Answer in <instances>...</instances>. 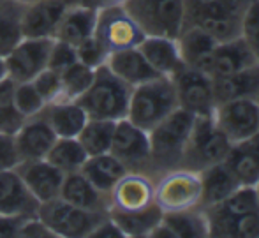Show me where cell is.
<instances>
[{"label":"cell","mask_w":259,"mask_h":238,"mask_svg":"<svg viewBox=\"0 0 259 238\" xmlns=\"http://www.w3.org/2000/svg\"><path fill=\"white\" fill-rule=\"evenodd\" d=\"M240 37L252 53L256 64H259V0H250L242 16Z\"/></svg>","instance_id":"74e56055"},{"label":"cell","mask_w":259,"mask_h":238,"mask_svg":"<svg viewBox=\"0 0 259 238\" xmlns=\"http://www.w3.org/2000/svg\"><path fill=\"white\" fill-rule=\"evenodd\" d=\"M199 177H201V205L206 208L219 205L236 187H240L238 180L229 171L224 161L201 170Z\"/></svg>","instance_id":"83f0119b"},{"label":"cell","mask_w":259,"mask_h":238,"mask_svg":"<svg viewBox=\"0 0 259 238\" xmlns=\"http://www.w3.org/2000/svg\"><path fill=\"white\" fill-rule=\"evenodd\" d=\"M155 180L141 171H127L109 192V210L138 212L154 205Z\"/></svg>","instance_id":"4fadbf2b"},{"label":"cell","mask_w":259,"mask_h":238,"mask_svg":"<svg viewBox=\"0 0 259 238\" xmlns=\"http://www.w3.org/2000/svg\"><path fill=\"white\" fill-rule=\"evenodd\" d=\"M116 122L113 120H101V118H89L83 129L79 131L78 141L81 143L87 155H97V153L109 152L113 141Z\"/></svg>","instance_id":"1f68e13d"},{"label":"cell","mask_w":259,"mask_h":238,"mask_svg":"<svg viewBox=\"0 0 259 238\" xmlns=\"http://www.w3.org/2000/svg\"><path fill=\"white\" fill-rule=\"evenodd\" d=\"M254 189H256V194H257V203H259V180H257V184L254 185Z\"/></svg>","instance_id":"681fc988"},{"label":"cell","mask_w":259,"mask_h":238,"mask_svg":"<svg viewBox=\"0 0 259 238\" xmlns=\"http://www.w3.org/2000/svg\"><path fill=\"white\" fill-rule=\"evenodd\" d=\"M208 208H211L217 214L229 219L240 217V215L250 214V212H257L259 203H257L256 189H254V185H240L226 200H222L219 205H213V207H208Z\"/></svg>","instance_id":"836d02e7"},{"label":"cell","mask_w":259,"mask_h":238,"mask_svg":"<svg viewBox=\"0 0 259 238\" xmlns=\"http://www.w3.org/2000/svg\"><path fill=\"white\" fill-rule=\"evenodd\" d=\"M74 62H78L76 46L69 45L65 41H60V39H53L50 57H48V67L55 69L57 72H62L67 67H71Z\"/></svg>","instance_id":"60d3db41"},{"label":"cell","mask_w":259,"mask_h":238,"mask_svg":"<svg viewBox=\"0 0 259 238\" xmlns=\"http://www.w3.org/2000/svg\"><path fill=\"white\" fill-rule=\"evenodd\" d=\"M13 136L20 161L46 159L50 148L57 140V134L53 133L42 113L25 118Z\"/></svg>","instance_id":"5bb4252c"},{"label":"cell","mask_w":259,"mask_h":238,"mask_svg":"<svg viewBox=\"0 0 259 238\" xmlns=\"http://www.w3.org/2000/svg\"><path fill=\"white\" fill-rule=\"evenodd\" d=\"M215 101L224 102L231 99H257L259 95V64H252L249 67L236 71L233 74L222 76L213 80Z\"/></svg>","instance_id":"d4e9b609"},{"label":"cell","mask_w":259,"mask_h":238,"mask_svg":"<svg viewBox=\"0 0 259 238\" xmlns=\"http://www.w3.org/2000/svg\"><path fill=\"white\" fill-rule=\"evenodd\" d=\"M97 20V9L89 4L76 0L67 7L57 27L53 39H60L72 46H78L87 37L94 35Z\"/></svg>","instance_id":"ffe728a7"},{"label":"cell","mask_w":259,"mask_h":238,"mask_svg":"<svg viewBox=\"0 0 259 238\" xmlns=\"http://www.w3.org/2000/svg\"><path fill=\"white\" fill-rule=\"evenodd\" d=\"M224 164L229 168L240 185H256L259 180V159L249 143H235L229 148Z\"/></svg>","instance_id":"f546056e"},{"label":"cell","mask_w":259,"mask_h":238,"mask_svg":"<svg viewBox=\"0 0 259 238\" xmlns=\"http://www.w3.org/2000/svg\"><path fill=\"white\" fill-rule=\"evenodd\" d=\"M96 69L87 67L81 62H74L71 67L60 72L62 78V99L60 101H78L94 80Z\"/></svg>","instance_id":"e575fe53"},{"label":"cell","mask_w":259,"mask_h":238,"mask_svg":"<svg viewBox=\"0 0 259 238\" xmlns=\"http://www.w3.org/2000/svg\"><path fill=\"white\" fill-rule=\"evenodd\" d=\"M0 2H2V0H0Z\"/></svg>","instance_id":"816d5d0a"},{"label":"cell","mask_w":259,"mask_h":238,"mask_svg":"<svg viewBox=\"0 0 259 238\" xmlns=\"http://www.w3.org/2000/svg\"><path fill=\"white\" fill-rule=\"evenodd\" d=\"M79 171L101 192L109 194L111 189L116 185V182L127 173V168L111 152H104L87 157L85 164H83Z\"/></svg>","instance_id":"4316f807"},{"label":"cell","mask_w":259,"mask_h":238,"mask_svg":"<svg viewBox=\"0 0 259 238\" xmlns=\"http://www.w3.org/2000/svg\"><path fill=\"white\" fill-rule=\"evenodd\" d=\"M94 37L109 53L127 48H136L145 34L123 6H106L97 9Z\"/></svg>","instance_id":"ba28073f"},{"label":"cell","mask_w":259,"mask_h":238,"mask_svg":"<svg viewBox=\"0 0 259 238\" xmlns=\"http://www.w3.org/2000/svg\"><path fill=\"white\" fill-rule=\"evenodd\" d=\"M74 2L76 0H35L34 4L23 7V37L53 39L64 13Z\"/></svg>","instance_id":"9a60e30c"},{"label":"cell","mask_w":259,"mask_h":238,"mask_svg":"<svg viewBox=\"0 0 259 238\" xmlns=\"http://www.w3.org/2000/svg\"><path fill=\"white\" fill-rule=\"evenodd\" d=\"M87 157L89 155L83 150L78 138H57L53 146L50 148L48 155H46V161L52 163L64 175H67L81 170Z\"/></svg>","instance_id":"4dcf8cb0"},{"label":"cell","mask_w":259,"mask_h":238,"mask_svg":"<svg viewBox=\"0 0 259 238\" xmlns=\"http://www.w3.org/2000/svg\"><path fill=\"white\" fill-rule=\"evenodd\" d=\"M13 102H14L16 111L20 113L23 118L39 115V113H42V109H45V106H46L45 99L39 95L35 87L32 85V82L14 83Z\"/></svg>","instance_id":"d590c367"},{"label":"cell","mask_w":259,"mask_h":238,"mask_svg":"<svg viewBox=\"0 0 259 238\" xmlns=\"http://www.w3.org/2000/svg\"><path fill=\"white\" fill-rule=\"evenodd\" d=\"M53 39L23 37L6 55L7 78L13 83L32 82L42 69L48 67V57Z\"/></svg>","instance_id":"8fae6325"},{"label":"cell","mask_w":259,"mask_h":238,"mask_svg":"<svg viewBox=\"0 0 259 238\" xmlns=\"http://www.w3.org/2000/svg\"><path fill=\"white\" fill-rule=\"evenodd\" d=\"M213 120L233 145L249 141L259 131L257 99L243 97L219 102L215 106Z\"/></svg>","instance_id":"9c48e42d"},{"label":"cell","mask_w":259,"mask_h":238,"mask_svg":"<svg viewBox=\"0 0 259 238\" xmlns=\"http://www.w3.org/2000/svg\"><path fill=\"white\" fill-rule=\"evenodd\" d=\"M7 80V67H6V57L0 55V83Z\"/></svg>","instance_id":"7dc6e473"},{"label":"cell","mask_w":259,"mask_h":238,"mask_svg":"<svg viewBox=\"0 0 259 238\" xmlns=\"http://www.w3.org/2000/svg\"><path fill=\"white\" fill-rule=\"evenodd\" d=\"M131 92L133 87L123 83L104 64L94 71L92 83L78 99V104L85 109L89 118L118 122L127 116Z\"/></svg>","instance_id":"3957f363"},{"label":"cell","mask_w":259,"mask_h":238,"mask_svg":"<svg viewBox=\"0 0 259 238\" xmlns=\"http://www.w3.org/2000/svg\"><path fill=\"white\" fill-rule=\"evenodd\" d=\"M21 14H23V6H18L9 0L0 2V55L2 57H6L23 39Z\"/></svg>","instance_id":"d6a6232c"},{"label":"cell","mask_w":259,"mask_h":238,"mask_svg":"<svg viewBox=\"0 0 259 238\" xmlns=\"http://www.w3.org/2000/svg\"><path fill=\"white\" fill-rule=\"evenodd\" d=\"M178 108V95L173 78L157 76L147 83L134 87L131 92L127 120L147 133Z\"/></svg>","instance_id":"7a4b0ae2"},{"label":"cell","mask_w":259,"mask_h":238,"mask_svg":"<svg viewBox=\"0 0 259 238\" xmlns=\"http://www.w3.org/2000/svg\"><path fill=\"white\" fill-rule=\"evenodd\" d=\"M150 236H208L206 214L196 212V208L162 214Z\"/></svg>","instance_id":"484cf974"},{"label":"cell","mask_w":259,"mask_h":238,"mask_svg":"<svg viewBox=\"0 0 259 238\" xmlns=\"http://www.w3.org/2000/svg\"><path fill=\"white\" fill-rule=\"evenodd\" d=\"M76 57H78V62L85 64L87 67L97 69L106 64L109 55L103 48V45L94 35H90V37H87L85 41H81L76 46Z\"/></svg>","instance_id":"ab89813d"},{"label":"cell","mask_w":259,"mask_h":238,"mask_svg":"<svg viewBox=\"0 0 259 238\" xmlns=\"http://www.w3.org/2000/svg\"><path fill=\"white\" fill-rule=\"evenodd\" d=\"M106 65H108V69L113 74L118 76L123 83H127L133 89L159 76L154 71V67L148 64V60L145 58V55L141 53L138 46L109 53Z\"/></svg>","instance_id":"d6986e66"},{"label":"cell","mask_w":259,"mask_h":238,"mask_svg":"<svg viewBox=\"0 0 259 238\" xmlns=\"http://www.w3.org/2000/svg\"><path fill=\"white\" fill-rule=\"evenodd\" d=\"M178 95V108L194 116H211L215 111L213 80L205 72L185 65L177 76H173Z\"/></svg>","instance_id":"30bf717a"},{"label":"cell","mask_w":259,"mask_h":238,"mask_svg":"<svg viewBox=\"0 0 259 238\" xmlns=\"http://www.w3.org/2000/svg\"><path fill=\"white\" fill-rule=\"evenodd\" d=\"M109 217L118 226L123 236H150V233L162 219V210L154 203L138 212L109 210Z\"/></svg>","instance_id":"f1b7e54d"},{"label":"cell","mask_w":259,"mask_h":238,"mask_svg":"<svg viewBox=\"0 0 259 238\" xmlns=\"http://www.w3.org/2000/svg\"><path fill=\"white\" fill-rule=\"evenodd\" d=\"M154 203L162 210V214L201 207L199 171L175 168L159 175L154 187Z\"/></svg>","instance_id":"8992f818"},{"label":"cell","mask_w":259,"mask_h":238,"mask_svg":"<svg viewBox=\"0 0 259 238\" xmlns=\"http://www.w3.org/2000/svg\"><path fill=\"white\" fill-rule=\"evenodd\" d=\"M20 236H53L52 231L42 224V221L34 215V217H28L27 221L23 222L20 229Z\"/></svg>","instance_id":"ee69618b"},{"label":"cell","mask_w":259,"mask_h":238,"mask_svg":"<svg viewBox=\"0 0 259 238\" xmlns=\"http://www.w3.org/2000/svg\"><path fill=\"white\" fill-rule=\"evenodd\" d=\"M14 170L27 185V189L30 190L32 196L39 201V205L58 197L65 175L46 159L20 161Z\"/></svg>","instance_id":"2e32d148"},{"label":"cell","mask_w":259,"mask_h":238,"mask_svg":"<svg viewBox=\"0 0 259 238\" xmlns=\"http://www.w3.org/2000/svg\"><path fill=\"white\" fill-rule=\"evenodd\" d=\"M247 143H249V146L254 150V153H256V155H257V159H259V131H257V133L254 134V136L250 138V140L247 141Z\"/></svg>","instance_id":"bcb514c9"},{"label":"cell","mask_w":259,"mask_h":238,"mask_svg":"<svg viewBox=\"0 0 259 238\" xmlns=\"http://www.w3.org/2000/svg\"><path fill=\"white\" fill-rule=\"evenodd\" d=\"M109 152L122 161L127 171L147 173L150 164V138L141 127L134 126L131 120L122 118L116 122Z\"/></svg>","instance_id":"7c38bea8"},{"label":"cell","mask_w":259,"mask_h":238,"mask_svg":"<svg viewBox=\"0 0 259 238\" xmlns=\"http://www.w3.org/2000/svg\"><path fill=\"white\" fill-rule=\"evenodd\" d=\"M177 43L184 64L210 76V58L213 48L217 46V41L203 28L196 25H185L177 37Z\"/></svg>","instance_id":"44dd1931"},{"label":"cell","mask_w":259,"mask_h":238,"mask_svg":"<svg viewBox=\"0 0 259 238\" xmlns=\"http://www.w3.org/2000/svg\"><path fill=\"white\" fill-rule=\"evenodd\" d=\"M257 104H259V95H257Z\"/></svg>","instance_id":"f907efd6"},{"label":"cell","mask_w":259,"mask_h":238,"mask_svg":"<svg viewBox=\"0 0 259 238\" xmlns=\"http://www.w3.org/2000/svg\"><path fill=\"white\" fill-rule=\"evenodd\" d=\"M9 2H14V4H18V6L27 7V6H30V4H34L35 0H9Z\"/></svg>","instance_id":"c3c4849f"},{"label":"cell","mask_w":259,"mask_h":238,"mask_svg":"<svg viewBox=\"0 0 259 238\" xmlns=\"http://www.w3.org/2000/svg\"><path fill=\"white\" fill-rule=\"evenodd\" d=\"M27 219L25 215H0V236H20V229Z\"/></svg>","instance_id":"7bdbcfd3"},{"label":"cell","mask_w":259,"mask_h":238,"mask_svg":"<svg viewBox=\"0 0 259 238\" xmlns=\"http://www.w3.org/2000/svg\"><path fill=\"white\" fill-rule=\"evenodd\" d=\"M58 197L85 210L109 212V194L101 192L96 185L90 184L81 171L65 175Z\"/></svg>","instance_id":"7402d4cb"},{"label":"cell","mask_w":259,"mask_h":238,"mask_svg":"<svg viewBox=\"0 0 259 238\" xmlns=\"http://www.w3.org/2000/svg\"><path fill=\"white\" fill-rule=\"evenodd\" d=\"M39 201L30 194L16 170L0 171V215H37Z\"/></svg>","instance_id":"e0dca14e"},{"label":"cell","mask_w":259,"mask_h":238,"mask_svg":"<svg viewBox=\"0 0 259 238\" xmlns=\"http://www.w3.org/2000/svg\"><path fill=\"white\" fill-rule=\"evenodd\" d=\"M32 85L39 92L46 104L62 99V78L60 72H57L52 67H46L32 80Z\"/></svg>","instance_id":"f35d334b"},{"label":"cell","mask_w":259,"mask_h":238,"mask_svg":"<svg viewBox=\"0 0 259 238\" xmlns=\"http://www.w3.org/2000/svg\"><path fill=\"white\" fill-rule=\"evenodd\" d=\"M194 120V115L182 108H177L148 133V138H150L148 177L154 178V173L162 175L182 166V157L191 138Z\"/></svg>","instance_id":"6da1fadb"},{"label":"cell","mask_w":259,"mask_h":238,"mask_svg":"<svg viewBox=\"0 0 259 238\" xmlns=\"http://www.w3.org/2000/svg\"><path fill=\"white\" fill-rule=\"evenodd\" d=\"M42 115L57 138H76L89 120L78 101H55L45 106Z\"/></svg>","instance_id":"cb8c5ba5"},{"label":"cell","mask_w":259,"mask_h":238,"mask_svg":"<svg viewBox=\"0 0 259 238\" xmlns=\"http://www.w3.org/2000/svg\"><path fill=\"white\" fill-rule=\"evenodd\" d=\"M20 163L13 134L0 133V171L13 170Z\"/></svg>","instance_id":"b9f144b4"},{"label":"cell","mask_w":259,"mask_h":238,"mask_svg":"<svg viewBox=\"0 0 259 238\" xmlns=\"http://www.w3.org/2000/svg\"><path fill=\"white\" fill-rule=\"evenodd\" d=\"M140 51L159 76L173 78L185 67L177 39L164 35H145L140 43Z\"/></svg>","instance_id":"ac0fdd59"},{"label":"cell","mask_w":259,"mask_h":238,"mask_svg":"<svg viewBox=\"0 0 259 238\" xmlns=\"http://www.w3.org/2000/svg\"><path fill=\"white\" fill-rule=\"evenodd\" d=\"M145 35L177 39L185 27V0H125L122 4Z\"/></svg>","instance_id":"277c9868"},{"label":"cell","mask_w":259,"mask_h":238,"mask_svg":"<svg viewBox=\"0 0 259 238\" xmlns=\"http://www.w3.org/2000/svg\"><path fill=\"white\" fill-rule=\"evenodd\" d=\"M256 64L252 53L242 37L217 43L210 58V78H222Z\"/></svg>","instance_id":"603a6c76"},{"label":"cell","mask_w":259,"mask_h":238,"mask_svg":"<svg viewBox=\"0 0 259 238\" xmlns=\"http://www.w3.org/2000/svg\"><path fill=\"white\" fill-rule=\"evenodd\" d=\"M109 215V212H92L74 207L62 197H53L39 205L37 217L52 231L53 236L81 238L92 236L96 228Z\"/></svg>","instance_id":"5b68a950"},{"label":"cell","mask_w":259,"mask_h":238,"mask_svg":"<svg viewBox=\"0 0 259 238\" xmlns=\"http://www.w3.org/2000/svg\"><path fill=\"white\" fill-rule=\"evenodd\" d=\"M233 143L217 127L211 116H196L191 138L182 157V168L201 171L211 164L222 163Z\"/></svg>","instance_id":"52a82bcc"},{"label":"cell","mask_w":259,"mask_h":238,"mask_svg":"<svg viewBox=\"0 0 259 238\" xmlns=\"http://www.w3.org/2000/svg\"><path fill=\"white\" fill-rule=\"evenodd\" d=\"M81 2L99 9V7H106V6H122L125 0H81Z\"/></svg>","instance_id":"f6af8a7d"},{"label":"cell","mask_w":259,"mask_h":238,"mask_svg":"<svg viewBox=\"0 0 259 238\" xmlns=\"http://www.w3.org/2000/svg\"><path fill=\"white\" fill-rule=\"evenodd\" d=\"M13 90L14 83L9 78L0 83V133L6 134H14L25 120L14 108Z\"/></svg>","instance_id":"8d00e7d4"}]
</instances>
